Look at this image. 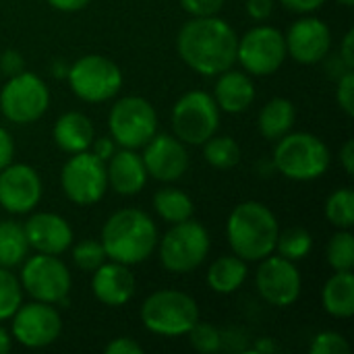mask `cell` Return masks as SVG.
I'll return each instance as SVG.
<instances>
[{"label":"cell","mask_w":354,"mask_h":354,"mask_svg":"<svg viewBox=\"0 0 354 354\" xmlns=\"http://www.w3.org/2000/svg\"><path fill=\"white\" fill-rule=\"evenodd\" d=\"M324 307L330 315L348 319L354 313V276L351 270L336 272L324 286Z\"/></svg>","instance_id":"cell-24"},{"label":"cell","mask_w":354,"mask_h":354,"mask_svg":"<svg viewBox=\"0 0 354 354\" xmlns=\"http://www.w3.org/2000/svg\"><path fill=\"white\" fill-rule=\"evenodd\" d=\"M178 54L195 73L214 77L220 75L236 62L239 37L234 29L214 17H195L189 21L176 39Z\"/></svg>","instance_id":"cell-1"},{"label":"cell","mask_w":354,"mask_h":354,"mask_svg":"<svg viewBox=\"0 0 354 354\" xmlns=\"http://www.w3.org/2000/svg\"><path fill=\"white\" fill-rule=\"evenodd\" d=\"M158 245L156 222L141 209H120L102 228V247L112 261L135 266L145 261Z\"/></svg>","instance_id":"cell-2"},{"label":"cell","mask_w":354,"mask_h":354,"mask_svg":"<svg viewBox=\"0 0 354 354\" xmlns=\"http://www.w3.org/2000/svg\"><path fill=\"white\" fill-rule=\"evenodd\" d=\"M336 97H338V104H340V108L348 114V116H353L354 114V73L353 68L351 71H346L344 75H340L338 77V93H336Z\"/></svg>","instance_id":"cell-37"},{"label":"cell","mask_w":354,"mask_h":354,"mask_svg":"<svg viewBox=\"0 0 354 354\" xmlns=\"http://www.w3.org/2000/svg\"><path fill=\"white\" fill-rule=\"evenodd\" d=\"M135 276L129 270V266L112 261V263H102L93 272L91 288L93 295L100 303L108 307H122L127 305L133 295H135Z\"/></svg>","instance_id":"cell-20"},{"label":"cell","mask_w":354,"mask_h":354,"mask_svg":"<svg viewBox=\"0 0 354 354\" xmlns=\"http://www.w3.org/2000/svg\"><path fill=\"white\" fill-rule=\"evenodd\" d=\"M203 145H205L203 156H205V160L214 168L230 170V168H234L241 162V147H239V143L232 137H226V135L214 137L212 135Z\"/></svg>","instance_id":"cell-29"},{"label":"cell","mask_w":354,"mask_h":354,"mask_svg":"<svg viewBox=\"0 0 354 354\" xmlns=\"http://www.w3.org/2000/svg\"><path fill=\"white\" fill-rule=\"evenodd\" d=\"M276 249H278L280 257L290 259V261H299L311 253L313 239L305 228H286L284 232H278Z\"/></svg>","instance_id":"cell-31"},{"label":"cell","mask_w":354,"mask_h":354,"mask_svg":"<svg viewBox=\"0 0 354 354\" xmlns=\"http://www.w3.org/2000/svg\"><path fill=\"white\" fill-rule=\"evenodd\" d=\"M286 39V52L301 64H317L322 62L332 48V31L330 27L313 17H305L292 23Z\"/></svg>","instance_id":"cell-18"},{"label":"cell","mask_w":354,"mask_h":354,"mask_svg":"<svg viewBox=\"0 0 354 354\" xmlns=\"http://www.w3.org/2000/svg\"><path fill=\"white\" fill-rule=\"evenodd\" d=\"M106 174L108 185L118 195H137L147 183V170L141 156L127 147L112 153Z\"/></svg>","instance_id":"cell-21"},{"label":"cell","mask_w":354,"mask_h":354,"mask_svg":"<svg viewBox=\"0 0 354 354\" xmlns=\"http://www.w3.org/2000/svg\"><path fill=\"white\" fill-rule=\"evenodd\" d=\"M278 220L270 207L259 201H245L236 205L228 218V243L245 261H261L276 251Z\"/></svg>","instance_id":"cell-3"},{"label":"cell","mask_w":354,"mask_h":354,"mask_svg":"<svg viewBox=\"0 0 354 354\" xmlns=\"http://www.w3.org/2000/svg\"><path fill=\"white\" fill-rule=\"evenodd\" d=\"M62 322L58 311L50 303H29L12 315V338L27 348H44L58 340Z\"/></svg>","instance_id":"cell-14"},{"label":"cell","mask_w":354,"mask_h":354,"mask_svg":"<svg viewBox=\"0 0 354 354\" xmlns=\"http://www.w3.org/2000/svg\"><path fill=\"white\" fill-rule=\"evenodd\" d=\"M311 354H348L351 346L338 332H322L311 342Z\"/></svg>","instance_id":"cell-36"},{"label":"cell","mask_w":354,"mask_h":354,"mask_svg":"<svg viewBox=\"0 0 354 354\" xmlns=\"http://www.w3.org/2000/svg\"><path fill=\"white\" fill-rule=\"evenodd\" d=\"M73 261L83 272H95L106 261V251L102 247V241H81L73 249Z\"/></svg>","instance_id":"cell-34"},{"label":"cell","mask_w":354,"mask_h":354,"mask_svg":"<svg viewBox=\"0 0 354 354\" xmlns=\"http://www.w3.org/2000/svg\"><path fill=\"white\" fill-rule=\"evenodd\" d=\"M220 124V108L205 91L185 93L172 108V129L176 139L189 145H203L216 135Z\"/></svg>","instance_id":"cell-7"},{"label":"cell","mask_w":354,"mask_h":354,"mask_svg":"<svg viewBox=\"0 0 354 354\" xmlns=\"http://www.w3.org/2000/svg\"><path fill=\"white\" fill-rule=\"evenodd\" d=\"M328 263L336 272H346L354 268V236L348 230H340L330 239Z\"/></svg>","instance_id":"cell-32"},{"label":"cell","mask_w":354,"mask_h":354,"mask_svg":"<svg viewBox=\"0 0 354 354\" xmlns=\"http://www.w3.org/2000/svg\"><path fill=\"white\" fill-rule=\"evenodd\" d=\"M187 334H189V340H191L193 348L199 351V353L214 354L222 348V334L209 324L197 322Z\"/></svg>","instance_id":"cell-35"},{"label":"cell","mask_w":354,"mask_h":354,"mask_svg":"<svg viewBox=\"0 0 354 354\" xmlns=\"http://www.w3.org/2000/svg\"><path fill=\"white\" fill-rule=\"evenodd\" d=\"M29 243L21 224L0 220V268H15L27 257Z\"/></svg>","instance_id":"cell-27"},{"label":"cell","mask_w":354,"mask_h":354,"mask_svg":"<svg viewBox=\"0 0 354 354\" xmlns=\"http://www.w3.org/2000/svg\"><path fill=\"white\" fill-rule=\"evenodd\" d=\"M10 351V334L0 328V354H6Z\"/></svg>","instance_id":"cell-48"},{"label":"cell","mask_w":354,"mask_h":354,"mask_svg":"<svg viewBox=\"0 0 354 354\" xmlns=\"http://www.w3.org/2000/svg\"><path fill=\"white\" fill-rule=\"evenodd\" d=\"M12 153H15L12 139H10V135L6 133V129H2V127H0V170H2L4 166H8V164H10Z\"/></svg>","instance_id":"cell-42"},{"label":"cell","mask_w":354,"mask_h":354,"mask_svg":"<svg viewBox=\"0 0 354 354\" xmlns=\"http://www.w3.org/2000/svg\"><path fill=\"white\" fill-rule=\"evenodd\" d=\"M214 100H216L218 108L224 112H230V114L245 112L255 100V85L249 75L228 68V71L220 73V79H218L216 91H214Z\"/></svg>","instance_id":"cell-22"},{"label":"cell","mask_w":354,"mask_h":354,"mask_svg":"<svg viewBox=\"0 0 354 354\" xmlns=\"http://www.w3.org/2000/svg\"><path fill=\"white\" fill-rule=\"evenodd\" d=\"M153 209L158 212V216L170 224L176 222H185L193 216V201L187 193L172 189V187H164L153 195Z\"/></svg>","instance_id":"cell-28"},{"label":"cell","mask_w":354,"mask_h":354,"mask_svg":"<svg viewBox=\"0 0 354 354\" xmlns=\"http://www.w3.org/2000/svg\"><path fill=\"white\" fill-rule=\"evenodd\" d=\"M23 303V286L8 272V268H0V322L15 315V311Z\"/></svg>","instance_id":"cell-33"},{"label":"cell","mask_w":354,"mask_h":354,"mask_svg":"<svg viewBox=\"0 0 354 354\" xmlns=\"http://www.w3.org/2000/svg\"><path fill=\"white\" fill-rule=\"evenodd\" d=\"M41 199L39 174L27 164H8L0 170V205L10 214H27Z\"/></svg>","instance_id":"cell-16"},{"label":"cell","mask_w":354,"mask_h":354,"mask_svg":"<svg viewBox=\"0 0 354 354\" xmlns=\"http://www.w3.org/2000/svg\"><path fill=\"white\" fill-rule=\"evenodd\" d=\"M326 216L330 224L351 230L354 226V191L351 187L334 191L326 201Z\"/></svg>","instance_id":"cell-30"},{"label":"cell","mask_w":354,"mask_h":354,"mask_svg":"<svg viewBox=\"0 0 354 354\" xmlns=\"http://www.w3.org/2000/svg\"><path fill=\"white\" fill-rule=\"evenodd\" d=\"M64 195L77 205L97 203L108 189L106 164L95 158L89 149L73 153L60 174Z\"/></svg>","instance_id":"cell-12"},{"label":"cell","mask_w":354,"mask_h":354,"mask_svg":"<svg viewBox=\"0 0 354 354\" xmlns=\"http://www.w3.org/2000/svg\"><path fill=\"white\" fill-rule=\"evenodd\" d=\"M297 112L292 102L286 97H274L259 112V133L270 141H278L280 137L290 133Z\"/></svg>","instance_id":"cell-26"},{"label":"cell","mask_w":354,"mask_h":354,"mask_svg":"<svg viewBox=\"0 0 354 354\" xmlns=\"http://www.w3.org/2000/svg\"><path fill=\"white\" fill-rule=\"evenodd\" d=\"M247 278V263L239 255H224L207 270V284L218 295H232Z\"/></svg>","instance_id":"cell-25"},{"label":"cell","mask_w":354,"mask_h":354,"mask_svg":"<svg viewBox=\"0 0 354 354\" xmlns=\"http://www.w3.org/2000/svg\"><path fill=\"white\" fill-rule=\"evenodd\" d=\"M280 2H282V6H286L288 10H295V12H313L326 0H280Z\"/></svg>","instance_id":"cell-44"},{"label":"cell","mask_w":354,"mask_h":354,"mask_svg":"<svg viewBox=\"0 0 354 354\" xmlns=\"http://www.w3.org/2000/svg\"><path fill=\"white\" fill-rule=\"evenodd\" d=\"M286 56L288 52L284 35L270 25L253 27L239 39L236 60L251 75L266 77L276 73Z\"/></svg>","instance_id":"cell-13"},{"label":"cell","mask_w":354,"mask_h":354,"mask_svg":"<svg viewBox=\"0 0 354 354\" xmlns=\"http://www.w3.org/2000/svg\"><path fill=\"white\" fill-rule=\"evenodd\" d=\"M338 4H342V6H353L354 0H336Z\"/></svg>","instance_id":"cell-50"},{"label":"cell","mask_w":354,"mask_h":354,"mask_svg":"<svg viewBox=\"0 0 354 354\" xmlns=\"http://www.w3.org/2000/svg\"><path fill=\"white\" fill-rule=\"evenodd\" d=\"M353 44H354V31H346V35H344V39H342V48H340V58L344 60V64L348 66V68H354V50H353Z\"/></svg>","instance_id":"cell-45"},{"label":"cell","mask_w":354,"mask_h":354,"mask_svg":"<svg viewBox=\"0 0 354 354\" xmlns=\"http://www.w3.org/2000/svg\"><path fill=\"white\" fill-rule=\"evenodd\" d=\"M66 77L75 95L91 104L114 97L122 87V73L116 62L100 54L79 58L66 71Z\"/></svg>","instance_id":"cell-8"},{"label":"cell","mask_w":354,"mask_h":354,"mask_svg":"<svg viewBox=\"0 0 354 354\" xmlns=\"http://www.w3.org/2000/svg\"><path fill=\"white\" fill-rule=\"evenodd\" d=\"M255 282L261 299L274 307H290L301 297V274L295 261L280 255L261 259Z\"/></svg>","instance_id":"cell-15"},{"label":"cell","mask_w":354,"mask_h":354,"mask_svg":"<svg viewBox=\"0 0 354 354\" xmlns=\"http://www.w3.org/2000/svg\"><path fill=\"white\" fill-rule=\"evenodd\" d=\"M50 106V91L46 83L33 73L10 75L6 85L0 91V110L2 114L17 124H27L44 116Z\"/></svg>","instance_id":"cell-10"},{"label":"cell","mask_w":354,"mask_h":354,"mask_svg":"<svg viewBox=\"0 0 354 354\" xmlns=\"http://www.w3.org/2000/svg\"><path fill=\"white\" fill-rule=\"evenodd\" d=\"M21 286L35 301L66 307L71 292V272L56 255L37 253L25 261Z\"/></svg>","instance_id":"cell-11"},{"label":"cell","mask_w":354,"mask_h":354,"mask_svg":"<svg viewBox=\"0 0 354 354\" xmlns=\"http://www.w3.org/2000/svg\"><path fill=\"white\" fill-rule=\"evenodd\" d=\"M180 6L193 17H214L222 10L224 0H180Z\"/></svg>","instance_id":"cell-38"},{"label":"cell","mask_w":354,"mask_h":354,"mask_svg":"<svg viewBox=\"0 0 354 354\" xmlns=\"http://www.w3.org/2000/svg\"><path fill=\"white\" fill-rule=\"evenodd\" d=\"M23 230H25L29 247H33L37 253L60 255L73 243V230H71L68 222L50 212L31 216L25 222Z\"/></svg>","instance_id":"cell-19"},{"label":"cell","mask_w":354,"mask_h":354,"mask_svg":"<svg viewBox=\"0 0 354 354\" xmlns=\"http://www.w3.org/2000/svg\"><path fill=\"white\" fill-rule=\"evenodd\" d=\"M255 351H257V353H276L278 346H276L272 340H261V342L255 344Z\"/></svg>","instance_id":"cell-49"},{"label":"cell","mask_w":354,"mask_h":354,"mask_svg":"<svg viewBox=\"0 0 354 354\" xmlns=\"http://www.w3.org/2000/svg\"><path fill=\"white\" fill-rule=\"evenodd\" d=\"M48 4L58 10H64V12H75V10L85 8L89 4V0H48Z\"/></svg>","instance_id":"cell-46"},{"label":"cell","mask_w":354,"mask_h":354,"mask_svg":"<svg viewBox=\"0 0 354 354\" xmlns=\"http://www.w3.org/2000/svg\"><path fill=\"white\" fill-rule=\"evenodd\" d=\"M141 322L153 334L185 336L199 322V307L187 292L158 290L145 299Z\"/></svg>","instance_id":"cell-5"},{"label":"cell","mask_w":354,"mask_h":354,"mask_svg":"<svg viewBox=\"0 0 354 354\" xmlns=\"http://www.w3.org/2000/svg\"><path fill=\"white\" fill-rule=\"evenodd\" d=\"M274 10V0H247V12L255 21H266Z\"/></svg>","instance_id":"cell-40"},{"label":"cell","mask_w":354,"mask_h":354,"mask_svg":"<svg viewBox=\"0 0 354 354\" xmlns=\"http://www.w3.org/2000/svg\"><path fill=\"white\" fill-rule=\"evenodd\" d=\"M112 139L127 149L143 147L158 131V116L153 106L137 95L118 100L108 116Z\"/></svg>","instance_id":"cell-9"},{"label":"cell","mask_w":354,"mask_h":354,"mask_svg":"<svg viewBox=\"0 0 354 354\" xmlns=\"http://www.w3.org/2000/svg\"><path fill=\"white\" fill-rule=\"evenodd\" d=\"M209 253V234L195 222H176L160 241V261L172 274H189L197 270Z\"/></svg>","instance_id":"cell-6"},{"label":"cell","mask_w":354,"mask_h":354,"mask_svg":"<svg viewBox=\"0 0 354 354\" xmlns=\"http://www.w3.org/2000/svg\"><path fill=\"white\" fill-rule=\"evenodd\" d=\"M93 139V124L81 112H66L54 124V141L66 153L87 151Z\"/></svg>","instance_id":"cell-23"},{"label":"cell","mask_w":354,"mask_h":354,"mask_svg":"<svg viewBox=\"0 0 354 354\" xmlns=\"http://www.w3.org/2000/svg\"><path fill=\"white\" fill-rule=\"evenodd\" d=\"M114 151H116V149H114V143H112V139H106V137H102V139H93V141H91V153H93L95 158H100L102 162L110 160Z\"/></svg>","instance_id":"cell-43"},{"label":"cell","mask_w":354,"mask_h":354,"mask_svg":"<svg viewBox=\"0 0 354 354\" xmlns=\"http://www.w3.org/2000/svg\"><path fill=\"white\" fill-rule=\"evenodd\" d=\"M0 68L6 73V75H17L23 71V60L19 56V52L15 50H6L2 56H0Z\"/></svg>","instance_id":"cell-41"},{"label":"cell","mask_w":354,"mask_h":354,"mask_svg":"<svg viewBox=\"0 0 354 354\" xmlns=\"http://www.w3.org/2000/svg\"><path fill=\"white\" fill-rule=\"evenodd\" d=\"M340 160H342V166L346 170V174H354V141L348 139L340 151Z\"/></svg>","instance_id":"cell-47"},{"label":"cell","mask_w":354,"mask_h":354,"mask_svg":"<svg viewBox=\"0 0 354 354\" xmlns=\"http://www.w3.org/2000/svg\"><path fill=\"white\" fill-rule=\"evenodd\" d=\"M141 156L147 176H153L160 183L178 180L189 168V153L185 143L170 135H153L145 145Z\"/></svg>","instance_id":"cell-17"},{"label":"cell","mask_w":354,"mask_h":354,"mask_svg":"<svg viewBox=\"0 0 354 354\" xmlns=\"http://www.w3.org/2000/svg\"><path fill=\"white\" fill-rule=\"evenodd\" d=\"M104 351L108 354H141L143 346L133 338H114Z\"/></svg>","instance_id":"cell-39"},{"label":"cell","mask_w":354,"mask_h":354,"mask_svg":"<svg viewBox=\"0 0 354 354\" xmlns=\"http://www.w3.org/2000/svg\"><path fill=\"white\" fill-rule=\"evenodd\" d=\"M328 145L311 133H286L278 139L274 166L290 180H315L330 168Z\"/></svg>","instance_id":"cell-4"}]
</instances>
